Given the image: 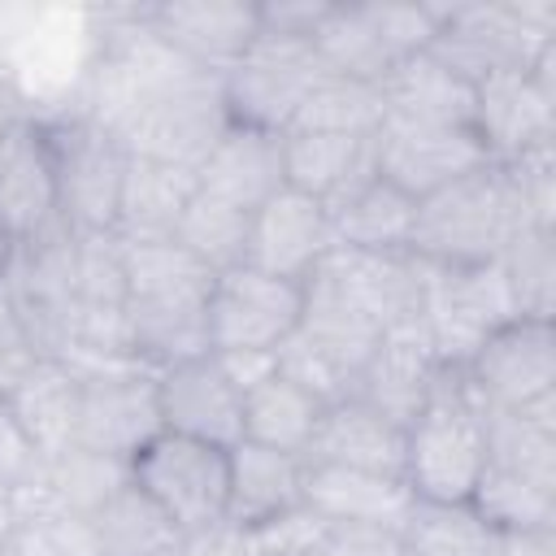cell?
<instances>
[{"instance_id":"1","label":"cell","mask_w":556,"mask_h":556,"mask_svg":"<svg viewBox=\"0 0 556 556\" xmlns=\"http://www.w3.org/2000/svg\"><path fill=\"white\" fill-rule=\"evenodd\" d=\"M530 226L521 213L517 182L508 165L491 161L460 182L417 200V226H413V256L439 269H465V265H491L508 248V239Z\"/></svg>"},{"instance_id":"2","label":"cell","mask_w":556,"mask_h":556,"mask_svg":"<svg viewBox=\"0 0 556 556\" xmlns=\"http://www.w3.org/2000/svg\"><path fill=\"white\" fill-rule=\"evenodd\" d=\"M482 469H486L482 404L460 369H443L421 413L404 426V486L413 491V500L469 504Z\"/></svg>"},{"instance_id":"3","label":"cell","mask_w":556,"mask_h":556,"mask_svg":"<svg viewBox=\"0 0 556 556\" xmlns=\"http://www.w3.org/2000/svg\"><path fill=\"white\" fill-rule=\"evenodd\" d=\"M552 4H443L430 52L478 87L491 74L530 70L552 48Z\"/></svg>"},{"instance_id":"4","label":"cell","mask_w":556,"mask_h":556,"mask_svg":"<svg viewBox=\"0 0 556 556\" xmlns=\"http://www.w3.org/2000/svg\"><path fill=\"white\" fill-rule=\"evenodd\" d=\"M130 486H139L182 534L226 526L230 447L161 430L130 456Z\"/></svg>"},{"instance_id":"5","label":"cell","mask_w":556,"mask_h":556,"mask_svg":"<svg viewBox=\"0 0 556 556\" xmlns=\"http://www.w3.org/2000/svg\"><path fill=\"white\" fill-rule=\"evenodd\" d=\"M426 265V261H421ZM517 313V300L508 291V278L500 261L491 265H465V269H439L426 265V291H421V334L443 369H465L469 356L486 334L508 326Z\"/></svg>"},{"instance_id":"6","label":"cell","mask_w":556,"mask_h":556,"mask_svg":"<svg viewBox=\"0 0 556 556\" xmlns=\"http://www.w3.org/2000/svg\"><path fill=\"white\" fill-rule=\"evenodd\" d=\"M321 74L326 70L313 52V39L261 30L252 48L222 74V104L235 126L287 135Z\"/></svg>"},{"instance_id":"7","label":"cell","mask_w":556,"mask_h":556,"mask_svg":"<svg viewBox=\"0 0 556 556\" xmlns=\"http://www.w3.org/2000/svg\"><path fill=\"white\" fill-rule=\"evenodd\" d=\"M48 143L56 165L61 222L70 230H117L122 182L130 165L126 139L104 130L91 117H74V122L48 126Z\"/></svg>"},{"instance_id":"8","label":"cell","mask_w":556,"mask_h":556,"mask_svg":"<svg viewBox=\"0 0 556 556\" xmlns=\"http://www.w3.org/2000/svg\"><path fill=\"white\" fill-rule=\"evenodd\" d=\"M300 313L304 282H287L256 265H235L208 287V352H278L295 334Z\"/></svg>"},{"instance_id":"9","label":"cell","mask_w":556,"mask_h":556,"mask_svg":"<svg viewBox=\"0 0 556 556\" xmlns=\"http://www.w3.org/2000/svg\"><path fill=\"white\" fill-rule=\"evenodd\" d=\"M482 408L526 413L552 404L556 391V334L552 317H513L495 334L478 343L469 365L460 369Z\"/></svg>"},{"instance_id":"10","label":"cell","mask_w":556,"mask_h":556,"mask_svg":"<svg viewBox=\"0 0 556 556\" xmlns=\"http://www.w3.org/2000/svg\"><path fill=\"white\" fill-rule=\"evenodd\" d=\"M78 434L74 443L113 460H126L161 434L156 374L143 365H109L78 374Z\"/></svg>"},{"instance_id":"11","label":"cell","mask_w":556,"mask_h":556,"mask_svg":"<svg viewBox=\"0 0 556 556\" xmlns=\"http://www.w3.org/2000/svg\"><path fill=\"white\" fill-rule=\"evenodd\" d=\"M552 52H539L530 70H508L491 74L478 83L473 96V135L486 143L491 161L508 165L526 152L552 148Z\"/></svg>"},{"instance_id":"12","label":"cell","mask_w":556,"mask_h":556,"mask_svg":"<svg viewBox=\"0 0 556 556\" xmlns=\"http://www.w3.org/2000/svg\"><path fill=\"white\" fill-rule=\"evenodd\" d=\"M374 161L378 178L395 182L413 200H426L465 174L491 165L486 143L473 135V126H417V122H382L374 135Z\"/></svg>"},{"instance_id":"13","label":"cell","mask_w":556,"mask_h":556,"mask_svg":"<svg viewBox=\"0 0 556 556\" xmlns=\"http://www.w3.org/2000/svg\"><path fill=\"white\" fill-rule=\"evenodd\" d=\"M230 113L222 104V78H200L169 96L148 100L122 139L135 156L165 161L178 169H200V161L208 156V148L222 139Z\"/></svg>"},{"instance_id":"14","label":"cell","mask_w":556,"mask_h":556,"mask_svg":"<svg viewBox=\"0 0 556 556\" xmlns=\"http://www.w3.org/2000/svg\"><path fill=\"white\" fill-rule=\"evenodd\" d=\"M156 408L161 430L187 434L213 447L243 443V391L222 369L217 352L156 369Z\"/></svg>"},{"instance_id":"15","label":"cell","mask_w":556,"mask_h":556,"mask_svg":"<svg viewBox=\"0 0 556 556\" xmlns=\"http://www.w3.org/2000/svg\"><path fill=\"white\" fill-rule=\"evenodd\" d=\"M61 222L56 165L48 126L30 117L0 122V230L13 243H26Z\"/></svg>"},{"instance_id":"16","label":"cell","mask_w":556,"mask_h":556,"mask_svg":"<svg viewBox=\"0 0 556 556\" xmlns=\"http://www.w3.org/2000/svg\"><path fill=\"white\" fill-rule=\"evenodd\" d=\"M330 252H334L330 208L295 187H282L252 213L243 265H256L287 282H308Z\"/></svg>"},{"instance_id":"17","label":"cell","mask_w":556,"mask_h":556,"mask_svg":"<svg viewBox=\"0 0 556 556\" xmlns=\"http://www.w3.org/2000/svg\"><path fill=\"white\" fill-rule=\"evenodd\" d=\"M143 22L165 48L217 78L261 35V13L243 0H165L143 9Z\"/></svg>"},{"instance_id":"18","label":"cell","mask_w":556,"mask_h":556,"mask_svg":"<svg viewBox=\"0 0 556 556\" xmlns=\"http://www.w3.org/2000/svg\"><path fill=\"white\" fill-rule=\"evenodd\" d=\"M313 278L330 282L382 334L421 317L426 265L413 252H348V248H334Z\"/></svg>"},{"instance_id":"19","label":"cell","mask_w":556,"mask_h":556,"mask_svg":"<svg viewBox=\"0 0 556 556\" xmlns=\"http://www.w3.org/2000/svg\"><path fill=\"white\" fill-rule=\"evenodd\" d=\"M439 374H443V365L434 361V352L421 334V321H408V326H395L378 339V348L361 365L348 395L369 404L374 413L391 417L395 426H408L421 413Z\"/></svg>"},{"instance_id":"20","label":"cell","mask_w":556,"mask_h":556,"mask_svg":"<svg viewBox=\"0 0 556 556\" xmlns=\"http://www.w3.org/2000/svg\"><path fill=\"white\" fill-rule=\"evenodd\" d=\"M200 191L256 213L269 195H278L287 187V169H282V135L274 130H256V126H226L222 139L208 148V156L195 169Z\"/></svg>"},{"instance_id":"21","label":"cell","mask_w":556,"mask_h":556,"mask_svg":"<svg viewBox=\"0 0 556 556\" xmlns=\"http://www.w3.org/2000/svg\"><path fill=\"white\" fill-rule=\"evenodd\" d=\"M304 508H313L330 526H382L400 530L413 508V491L404 478L304 460Z\"/></svg>"},{"instance_id":"22","label":"cell","mask_w":556,"mask_h":556,"mask_svg":"<svg viewBox=\"0 0 556 556\" xmlns=\"http://www.w3.org/2000/svg\"><path fill=\"white\" fill-rule=\"evenodd\" d=\"M282 169L287 187L321 200L334 208L356 187H365L378 174L374 161V135H313V130H287L282 135Z\"/></svg>"},{"instance_id":"23","label":"cell","mask_w":556,"mask_h":556,"mask_svg":"<svg viewBox=\"0 0 556 556\" xmlns=\"http://www.w3.org/2000/svg\"><path fill=\"white\" fill-rule=\"evenodd\" d=\"M304 460H326V465L404 478V426H395L391 417L374 413L369 404L343 395V400L326 404Z\"/></svg>"},{"instance_id":"24","label":"cell","mask_w":556,"mask_h":556,"mask_svg":"<svg viewBox=\"0 0 556 556\" xmlns=\"http://www.w3.org/2000/svg\"><path fill=\"white\" fill-rule=\"evenodd\" d=\"M304 504V456L261 447V443H235L230 447V504L226 526L252 530L265 526L291 508Z\"/></svg>"},{"instance_id":"25","label":"cell","mask_w":556,"mask_h":556,"mask_svg":"<svg viewBox=\"0 0 556 556\" xmlns=\"http://www.w3.org/2000/svg\"><path fill=\"white\" fill-rule=\"evenodd\" d=\"M473 96L478 87L447 70L430 48L417 56L395 61V70L382 78V100L391 122H417V126H473Z\"/></svg>"},{"instance_id":"26","label":"cell","mask_w":556,"mask_h":556,"mask_svg":"<svg viewBox=\"0 0 556 556\" xmlns=\"http://www.w3.org/2000/svg\"><path fill=\"white\" fill-rule=\"evenodd\" d=\"M204 295H126V339L143 369H165L208 352Z\"/></svg>"},{"instance_id":"27","label":"cell","mask_w":556,"mask_h":556,"mask_svg":"<svg viewBox=\"0 0 556 556\" xmlns=\"http://www.w3.org/2000/svg\"><path fill=\"white\" fill-rule=\"evenodd\" d=\"M78 387L83 378L61 361V356H43L30 378L4 400V408L13 413V421L22 426V434L30 439V447L52 460L65 447H74L78 434Z\"/></svg>"},{"instance_id":"28","label":"cell","mask_w":556,"mask_h":556,"mask_svg":"<svg viewBox=\"0 0 556 556\" xmlns=\"http://www.w3.org/2000/svg\"><path fill=\"white\" fill-rule=\"evenodd\" d=\"M413 226H417V200L378 174L330 208L334 248L348 252H408Z\"/></svg>"},{"instance_id":"29","label":"cell","mask_w":556,"mask_h":556,"mask_svg":"<svg viewBox=\"0 0 556 556\" xmlns=\"http://www.w3.org/2000/svg\"><path fill=\"white\" fill-rule=\"evenodd\" d=\"M87 543L91 556H178L182 530L139 491L122 486L113 500H104L87 521Z\"/></svg>"},{"instance_id":"30","label":"cell","mask_w":556,"mask_h":556,"mask_svg":"<svg viewBox=\"0 0 556 556\" xmlns=\"http://www.w3.org/2000/svg\"><path fill=\"white\" fill-rule=\"evenodd\" d=\"M195 187H200L195 169H178V165L148 161V156L130 152L126 182H122V208H117V235H126V239L174 235Z\"/></svg>"},{"instance_id":"31","label":"cell","mask_w":556,"mask_h":556,"mask_svg":"<svg viewBox=\"0 0 556 556\" xmlns=\"http://www.w3.org/2000/svg\"><path fill=\"white\" fill-rule=\"evenodd\" d=\"M321 413H326V404L313 391H304L300 382H291L287 374L274 369L252 391H243V439L261 443V447L308 456Z\"/></svg>"},{"instance_id":"32","label":"cell","mask_w":556,"mask_h":556,"mask_svg":"<svg viewBox=\"0 0 556 556\" xmlns=\"http://www.w3.org/2000/svg\"><path fill=\"white\" fill-rule=\"evenodd\" d=\"M395 534L404 556H495L500 552V530L473 504L413 500Z\"/></svg>"},{"instance_id":"33","label":"cell","mask_w":556,"mask_h":556,"mask_svg":"<svg viewBox=\"0 0 556 556\" xmlns=\"http://www.w3.org/2000/svg\"><path fill=\"white\" fill-rule=\"evenodd\" d=\"M313 52L326 74L374 83V87H382V78L395 70V56L382 48L361 4H330L313 30Z\"/></svg>"},{"instance_id":"34","label":"cell","mask_w":556,"mask_h":556,"mask_svg":"<svg viewBox=\"0 0 556 556\" xmlns=\"http://www.w3.org/2000/svg\"><path fill=\"white\" fill-rule=\"evenodd\" d=\"M469 504L500 534H526V530H552L556 526V482L552 478H530L517 469L486 465Z\"/></svg>"},{"instance_id":"35","label":"cell","mask_w":556,"mask_h":556,"mask_svg":"<svg viewBox=\"0 0 556 556\" xmlns=\"http://www.w3.org/2000/svg\"><path fill=\"white\" fill-rule=\"evenodd\" d=\"M387 122V100L382 87L321 74L313 91L304 96L291 130H313V135H378Z\"/></svg>"},{"instance_id":"36","label":"cell","mask_w":556,"mask_h":556,"mask_svg":"<svg viewBox=\"0 0 556 556\" xmlns=\"http://www.w3.org/2000/svg\"><path fill=\"white\" fill-rule=\"evenodd\" d=\"M248 226H252V213L195 187V195L187 200V208L174 226V239L217 278L248 261Z\"/></svg>"},{"instance_id":"37","label":"cell","mask_w":556,"mask_h":556,"mask_svg":"<svg viewBox=\"0 0 556 556\" xmlns=\"http://www.w3.org/2000/svg\"><path fill=\"white\" fill-rule=\"evenodd\" d=\"M130 482V465L87 452V447H65L61 456L43 460V491L56 500V508L70 521H87L104 500H113Z\"/></svg>"},{"instance_id":"38","label":"cell","mask_w":556,"mask_h":556,"mask_svg":"<svg viewBox=\"0 0 556 556\" xmlns=\"http://www.w3.org/2000/svg\"><path fill=\"white\" fill-rule=\"evenodd\" d=\"M500 269L508 278V291H513L521 317H552V291H556L552 230L521 226L508 239V248L500 252Z\"/></svg>"},{"instance_id":"39","label":"cell","mask_w":556,"mask_h":556,"mask_svg":"<svg viewBox=\"0 0 556 556\" xmlns=\"http://www.w3.org/2000/svg\"><path fill=\"white\" fill-rule=\"evenodd\" d=\"M78 304L122 308L126 304V239L117 230H74Z\"/></svg>"},{"instance_id":"40","label":"cell","mask_w":556,"mask_h":556,"mask_svg":"<svg viewBox=\"0 0 556 556\" xmlns=\"http://www.w3.org/2000/svg\"><path fill=\"white\" fill-rule=\"evenodd\" d=\"M374 35L382 39V48L404 61V56H417L434 43V30H439V9L434 4H404V0H369L361 4Z\"/></svg>"},{"instance_id":"41","label":"cell","mask_w":556,"mask_h":556,"mask_svg":"<svg viewBox=\"0 0 556 556\" xmlns=\"http://www.w3.org/2000/svg\"><path fill=\"white\" fill-rule=\"evenodd\" d=\"M326 526L330 521H321L313 508L300 504V508H291V513H282V517H274L265 526L243 530V539H248L252 556H313V547L321 543Z\"/></svg>"},{"instance_id":"42","label":"cell","mask_w":556,"mask_h":556,"mask_svg":"<svg viewBox=\"0 0 556 556\" xmlns=\"http://www.w3.org/2000/svg\"><path fill=\"white\" fill-rule=\"evenodd\" d=\"M39 361H43V352H39L35 334L26 330V321H22V313H17L13 295H9V287H4V278H0V404L30 378V369H35Z\"/></svg>"},{"instance_id":"43","label":"cell","mask_w":556,"mask_h":556,"mask_svg":"<svg viewBox=\"0 0 556 556\" xmlns=\"http://www.w3.org/2000/svg\"><path fill=\"white\" fill-rule=\"evenodd\" d=\"M313 556H404L400 534L382 526H326Z\"/></svg>"},{"instance_id":"44","label":"cell","mask_w":556,"mask_h":556,"mask_svg":"<svg viewBox=\"0 0 556 556\" xmlns=\"http://www.w3.org/2000/svg\"><path fill=\"white\" fill-rule=\"evenodd\" d=\"M43 469V456L30 447V439L22 434V426L13 421V413L0 404V482L17 495V486H26V478Z\"/></svg>"},{"instance_id":"45","label":"cell","mask_w":556,"mask_h":556,"mask_svg":"<svg viewBox=\"0 0 556 556\" xmlns=\"http://www.w3.org/2000/svg\"><path fill=\"white\" fill-rule=\"evenodd\" d=\"M178 556H252V552H248V539L239 526H213V530L187 534Z\"/></svg>"},{"instance_id":"46","label":"cell","mask_w":556,"mask_h":556,"mask_svg":"<svg viewBox=\"0 0 556 556\" xmlns=\"http://www.w3.org/2000/svg\"><path fill=\"white\" fill-rule=\"evenodd\" d=\"M495 556H556L552 530H526V534H500Z\"/></svg>"},{"instance_id":"47","label":"cell","mask_w":556,"mask_h":556,"mask_svg":"<svg viewBox=\"0 0 556 556\" xmlns=\"http://www.w3.org/2000/svg\"><path fill=\"white\" fill-rule=\"evenodd\" d=\"M9 521H13V491L0 482V547H4V539H9Z\"/></svg>"},{"instance_id":"48","label":"cell","mask_w":556,"mask_h":556,"mask_svg":"<svg viewBox=\"0 0 556 556\" xmlns=\"http://www.w3.org/2000/svg\"><path fill=\"white\" fill-rule=\"evenodd\" d=\"M9 261H13V239L0 230V278H4V269H9Z\"/></svg>"}]
</instances>
